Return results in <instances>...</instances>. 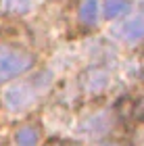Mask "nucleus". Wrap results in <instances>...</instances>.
<instances>
[{"mask_svg": "<svg viewBox=\"0 0 144 146\" xmlns=\"http://www.w3.org/2000/svg\"><path fill=\"white\" fill-rule=\"evenodd\" d=\"M98 11H100V6H98V0H82V6H80V19L84 23L92 25L96 23L98 19Z\"/></svg>", "mask_w": 144, "mask_h": 146, "instance_id": "6", "label": "nucleus"}, {"mask_svg": "<svg viewBox=\"0 0 144 146\" xmlns=\"http://www.w3.org/2000/svg\"><path fill=\"white\" fill-rule=\"evenodd\" d=\"M129 6H132L129 0H102V13L107 19L123 17L129 11Z\"/></svg>", "mask_w": 144, "mask_h": 146, "instance_id": "4", "label": "nucleus"}, {"mask_svg": "<svg viewBox=\"0 0 144 146\" xmlns=\"http://www.w3.org/2000/svg\"><path fill=\"white\" fill-rule=\"evenodd\" d=\"M31 92L27 90V86H21V88H11L9 92L4 94V100H6V104H9V109H13V111H21V109H25L29 104V100H31Z\"/></svg>", "mask_w": 144, "mask_h": 146, "instance_id": "2", "label": "nucleus"}, {"mask_svg": "<svg viewBox=\"0 0 144 146\" xmlns=\"http://www.w3.org/2000/svg\"><path fill=\"white\" fill-rule=\"evenodd\" d=\"M140 107H142V117H144V100H142V104H140Z\"/></svg>", "mask_w": 144, "mask_h": 146, "instance_id": "8", "label": "nucleus"}, {"mask_svg": "<svg viewBox=\"0 0 144 146\" xmlns=\"http://www.w3.org/2000/svg\"><path fill=\"white\" fill-rule=\"evenodd\" d=\"M6 4H9V9L19 11V13H25L29 9V0H6Z\"/></svg>", "mask_w": 144, "mask_h": 146, "instance_id": "7", "label": "nucleus"}, {"mask_svg": "<svg viewBox=\"0 0 144 146\" xmlns=\"http://www.w3.org/2000/svg\"><path fill=\"white\" fill-rule=\"evenodd\" d=\"M15 142H17V146H38L40 131L36 127H31V125H25L15 134Z\"/></svg>", "mask_w": 144, "mask_h": 146, "instance_id": "5", "label": "nucleus"}, {"mask_svg": "<svg viewBox=\"0 0 144 146\" xmlns=\"http://www.w3.org/2000/svg\"><path fill=\"white\" fill-rule=\"evenodd\" d=\"M102 146H115V144H102Z\"/></svg>", "mask_w": 144, "mask_h": 146, "instance_id": "9", "label": "nucleus"}, {"mask_svg": "<svg viewBox=\"0 0 144 146\" xmlns=\"http://www.w3.org/2000/svg\"><path fill=\"white\" fill-rule=\"evenodd\" d=\"M31 63L34 58L19 48H9V46L0 48V82L21 75L23 71L31 67Z\"/></svg>", "mask_w": 144, "mask_h": 146, "instance_id": "1", "label": "nucleus"}, {"mask_svg": "<svg viewBox=\"0 0 144 146\" xmlns=\"http://www.w3.org/2000/svg\"><path fill=\"white\" fill-rule=\"evenodd\" d=\"M142 79H144V73H142Z\"/></svg>", "mask_w": 144, "mask_h": 146, "instance_id": "10", "label": "nucleus"}, {"mask_svg": "<svg viewBox=\"0 0 144 146\" xmlns=\"http://www.w3.org/2000/svg\"><path fill=\"white\" fill-rule=\"evenodd\" d=\"M121 34H123V38H125L127 42H140V40H144V19L136 17V19L125 21Z\"/></svg>", "mask_w": 144, "mask_h": 146, "instance_id": "3", "label": "nucleus"}]
</instances>
